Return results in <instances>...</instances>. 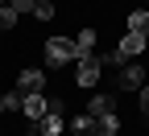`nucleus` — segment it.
I'll return each instance as SVG.
<instances>
[{"instance_id": "a211bd4d", "label": "nucleus", "mask_w": 149, "mask_h": 136, "mask_svg": "<svg viewBox=\"0 0 149 136\" xmlns=\"http://www.w3.org/2000/svg\"><path fill=\"white\" fill-rule=\"evenodd\" d=\"M25 136H42V128H37V124H33V128H29V132H25Z\"/></svg>"}, {"instance_id": "0eeeda50", "label": "nucleus", "mask_w": 149, "mask_h": 136, "mask_svg": "<svg viewBox=\"0 0 149 136\" xmlns=\"http://www.w3.org/2000/svg\"><path fill=\"white\" fill-rule=\"evenodd\" d=\"M108 111H116V95H91L87 99V115L91 120H100V115H108Z\"/></svg>"}, {"instance_id": "ddd939ff", "label": "nucleus", "mask_w": 149, "mask_h": 136, "mask_svg": "<svg viewBox=\"0 0 149 136\" xmlns=\"http://www.w3.org/2000/svg\"><path fill=\"white\" fill-rule=\"evenodd\" d=\"M17 25V12L8 8V0H4V4H0V29H13Z\"/></svg>"}, {"instance_id": "4468645a", "label": "nucleus", "mask_w": 149, "mask_h": 136, "mask_svg": "<svg viewBox=\"0 0 149 136\" xmlns=\"http://www.w3.org/2000/svg\"><path fill=\"white\" fill-rule=\"evenodd\" d=\"M8 8L21 17V12H33V8H37V0H8Z\"/></svg>"}, {"instance_id": "6ab92c4d", "label": "nucleus", "mask_w": 149, "mask_h": 136, "mask_svg": "<svg viewBox=\"0 0 149 136\" xmlns=\"http://www.w3.org/2000/svg\"><path fill=\"white\" fill-rule=\"evenodd\" d=\"M0 4H4V0H0Z\"/></svg>"}, {"instance_id": "20e7f679", "label": "nucleus", "mask_w": 149, "mask_h": 136, "mask_svg": "<svg viewBox=\"0 0 149 136\" xmlns=\"http://www.w3.org/2000/svg\"><path fill=\"white\" fill-rule=\"evenodd\" d=\"M42 87H46V70H21V79H17L21 95H42Z\"/></svg>"}, {"instance_id": "7ed1b4c3", "label": "nucleus", "mask_w": 149, "mask_h": 136, "mask_svg": "<svg viewBox=\"0 0 149 136\" xmlns=\"http://www.w3.org/2000/svg\"><path fill=\"white\" fill-rule=\"evenodd\" d=\"M74 70H79V74H74L79 87H95V83H100V62H95V58H79Z\"/></svg>"}, {"instance_id": "dca6fc26", "label": "nucleus", "mask_w": 149, "mask_h": 136, "mask_svg": "<svg viewBox=\"0 0 149 136\" xmlns=\"http://www.w3.org/2000/svg\"><path fill=\"white\" fill-rule=\"evenodd\" d=\"M50 115H66V103L62 99H50Z\"/></svg>"}, {"instance_id": "9d476101", "label": "nucleus", "mask_w": 149, "mask_h": 136, "mask_svg": "<svg viewBox=\"0 0 149 136\" xmlns=\"http://www.w3.org/2000/svg\"><path fill=\"white\" fill-rule=\"evenodd\" d=\"M42 136H62L66 132V115H46V120H37Z\"/></svg>"}, {"instance_id": "39448f33", "label": "nucleus", "mask_w": 149, "mask_h": 136, "mask_svg": "<svg viewBox=\"0 0 149 136\" xmlns=\"http://www.w3.org/2000/svg\"><path fill=\"white\" fill-rule=\"evenodd\" d=\"M145 46H149V37H141V33H124L116 50L128 58V62H133V58H141V54H145Z\"/></svg>"}, {"instance_id": "f8f14e48", "label": "nucleus", "mask_w": 149, "mask_h": 136, "mask_svg": "<svg viewBox=\"0 0 149 136\" xmlns=\"http://www.w3.org/2000/svg\"><path fill=\"white\" fill-rule=\"evenodd\" d=\"M33 17H37V21H54V4H50V0H37Z\"/></svg>"}, {"instance_id": "f3484780", "label": "nucleus", "mask_w": 149, "mask_h": 136, "mask_svg": "<svg viewBox=\"0 0 149 136\" xmlns=\"http://www.w3.org/2000/svg\"><path fill=\"white\" fill-rule=\"evenodd\" d=\"M0 115H8V99H4V95H0Z\"/></svg>"}, {"instance_id": "9b49d317", "label": "nucleus", "mask_w": 149, "mask_h": 136, "mask_svg": "<svg viewBox=\"0 0 149 136\" xmlns=\"http://www.w3.org/2000/svg\"><path fill=\"white\" fill-rule=\"evenodd\" d=\"M128 33H141V37H149V8H137L133 17H128Z\"/></svg>"}, {"instance_id": "1a4fd4ad", "label": "nucleus", "mask_w": 149, "mask_h": 136, "mask_svg": "<svg viewBox=\"0 0 149 136\" xmlns=\"http://www.w3.org/2000/svg\"><path fill=\"white\" fill-rule=\"evenodd\" d=\"M95 29H83L79 37H74V62H79V58H91V54H95Z\"/></svg>"}, {"instance_id": "6e6552de", "label": "nucleus", "mask_w": 149, "mask_h": 136, "mask_svg": "<svg viewBox=\"0 0 149 136\" xmlns=\"http://www.w3.org/2000/svg\"><path fill=\"white\" fill-rule=\"evenodd\" d=\"M91 58H95V62H100V70H120V66L128 62V58H124L120 50H112V46H108V50H95Z\"/></svg>"}, {"instance_id": "f257e3e1", "label": "nucleus", "mask_w": 149, "mask_h": 136, "mask_svg": "<svg viewBox=\"0 0 149 136\" xmlns=\"http://www.w3.org/2000/svg\"><path fill=\"white\" fill-rule=\"evenodd\" d=\"M66 62H74V37H50L46 41V66L58 70Z\"/></svg>"}, {"instance_id": "423d86ee", "label": "nucleus", "mask_w": 149, "mask_h": 136, "mask_svg": "<svg viewBox=\"0 0 149 136\" xmlns=\"http://www.w3.org/2000/svg\"><path fill=\"white\" fill-rule=\"evenodd\" d=\"M21 111L37 124V120H46V115H50V99H46V95H25V107H21Z\"/></svg>"}, {"instance_id": "2eb2a0df", "label": "nucleus", "mask_w": 149, "mask_h": 136, "mask_svg": "<svg viewBox=\"0 0 149 136\" xmlns=\"http://www.w3.org/2000/svg\"><path fill=\"white\" fill-rule=\"evenodd\" d=\"M137 95H141V115H149V83H145Z\"/></svg>"}, {"instance_id": "aec40b11", "label": "nucleus", "mask_w": 149, "mask_h": 136, "mask_svg": "<svg viewBox=\"0 0 149 136\" xmlns=\"http://www.w3.org/2000/svg\"><path fill=\"white\" fill-rule=\"evenodd\" d=\"M145 4H149V0H145Z\"/></svg>"}, {"instance_id": "f03ea898", "label": "nucleus", "mask_w": 149, "mask_h": 136, "mask_svg": "<svg viewBox=\"0 0 149 136\" xmlns=\"http://www.w3.org/2000/svg\"><path fill=\"white\" fill-rule=\"evenodd\" d=\"M145 74H149V70H141V62H124V66L116 70V87H120V91H141V87H145Z\"/></svg>"}]
</instances>
